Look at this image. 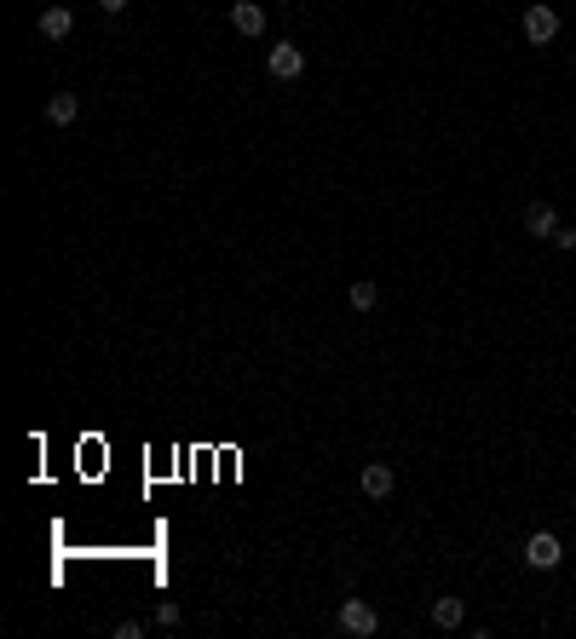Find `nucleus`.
Here are the masks:
<instances>
[{
  "label": "nucleus",
  "instance_id": "8",
  "mask_svg": "<svg viewBox=\"0 0 576 639\" xmlns=\"http://www.w3.org/2000/svg\"><path fill=\"white\" fill-rule=\"evenodd\" d=\"M524 231H531V237H554V231H559V214H554L548 202H531V207H524Z\"/></svg>",
  "mask_w": 576,
  "mask_h": 639
},
{
  "label": "nucleus",
  "instance_id": "1",
  "mask_svg": "<svg viewBox=\"0 0 576 639\" xmlns=\"http://www.w3.org/2000/svg\"><path fill=\"white\" fill-rule=\"evenodd\" d=\"M340 634H358V639H369L375 628H381V611L369 605V599H340Z\"/></svg>",
  "mask_w": 576,
  "mask_h": 639
},
{
  "label": "nucleus",
  "instance_id": "4",
  "mask_svg": "<svg viewBox=\"0 0 576 639\" xmlns=\"http://www.w3.org/2000/svg\"><path fill=\"white\" fill-rule=\"evenodd\" d=\"M265 69H272V76L277 81H300V69H305V53H300V46H272V53H265Z\"/></svg>",
  "mask_w": 576,
  "mask_h": 639
},
{
  "label": "nucleus",
  "instance_id": "6",
  "mask_svg": "<svg viewBox=\"0 0 576 639\" xmlns=\"http://www.w3.org/2000/svg\"><path fill=\"white\" fill-rule=\"evenodd\" d=\"M231 29H237V35H265V6L237 0V6H231Z\"/></svg>",
  "mask_w": 576,
  "mask_h": 639
},
{
  "label": "nucleus",
  "instance_id": "9",
  "mask_svg": "<svg viewBox=\"0 0 576 639\" xmlns=\"http://www.w3.org/2000/svg\"><path fill=\"white\" fill-rule=\"evenodd\" d=\"M346 305H352V311H375V305H381V282H375V277H358V282L346 288Z\"/></svg>",
  "mask_w": 576,
  "mask_h": 639
},
{
  "label": "nucleus",
  "instance_id": "2",
  "mask_svg": "<svg viewBox=\"0 0 576 639\" xmlns=\"http://www.w3.org/2000/svg\"><path fill=\"white\" fill-rule=\"evenodd\" d=\"M559 35V12L554 6H542V0H536V6H524V41L531 46H548Z\"/></svg>",
  "mask_w": 576,
  "mask_h": 639
},
{
  "label": "nucleus",
  "instance_id": "12",
  "mask_svg": "<svg viewBox=\"0 0 576 639\" xmlns=\"http://www.w3.org/2000/svg\"><path fill=\"white\" fill-rule=\"evenodd\" d=\"M156 622H162V628H179V605H174V599H167V605H156Z\"/></svg>",
  "mask_w": 576,
  "mask_h": 639
},
{
  "label": "nucleus",
  "instance_id": "14",
  "mask_svg": "<svg viewBox=\"0 0 576 639\" xmlns=\"http://www.w3.org/2000/svg\"><path fill=\"white\" fill-rule=\"evenodd\" d=\"M98 6H104V12H127V0H98Z\"/></svg>",
  "mask_w": 576,
  "mask_h": 639
},
{
  "label": "nucleus",
  "instance_id": "3",
  "mask_svg": "<svg viewBox=\"0 0 576 639\" xmlns=\"http://www.w3.org/2000/svg\"><path fill=\"white\" fill-rule=\"evenodd\" d=\"M559 559H565V547H559L554 530H536L531 542H524V564H531V570H554Z\"/></svg>",
  "mask_w": 576,
  "mask_h": 639
},
{
  "label": "nucleus",
  "instance_id": "11",
  "mask_svg": "<svg viewBox=\"0 0 576 639\" xmlns=\"http://www.w3.org/2000/svg\"><path fill=\"white\" fill-rule=\"evenodd\" d=\"M433 622L438 628H461V622H467V605H461V599H433Z\"/></svg>",
  "mask_w": 576,
  "mask_h": 639
},
{
  "label": "nucleus",
  "instance_id": "13",
  "mask_svg": "<svg viewBox=\"0 0 576 639\" xmlns=\"http://www.w3.org/2000/svg\"><path fill=\"white\" fill-rule=\"evenodd\" d=\"M554 248H565V254L576 248V231H571V225H559V231H554Z\"/></svg>",
  "mask_w": 576,
  "mask_h": 639
},
{
  "label": "nucleus",
  "instance_id": "7",
  "mask_svg": "<svg viewBox=\"0 0 576 639\" xmlns=\"http://www.w3.org/2000/svg\"><path fill=\"white\" fill-rule=\"evenodd\" d=\"M76 116H81V93H53L46 98V121H53V127H69Z\"/></svg>",
  "mask_w": 576,
  "mask_h": 639
},
{
  "label": "nucleus",
  "instance_id": "5",
  "mask_svg": "<svg viewBox=\"0 0 576 639\" xmlns=\"http://www.w3.org/2000/svg\"><path fill=\"white\" fill-rule=\"evenodd\" d=\"M392 484H398V478H392V466H386V461H369V466L358 473V489H363L369 501H386V496H392Z\"/></svg>",
  "mask_w": 576,
  "mask_h": 639
},
{
  "label": "nucleus",
  "instance_id": "10",
  "mask_svg": "<svg viewBox=\"0 0 576 639\" xmlns=\"http://www.w3.org/2000/svg\"><path fill=\"white\" fill-rule=\"evenodd\" d=\"M69 23H76V18H69V6H46L41 12V41H64Z\"/></svg>",
  "mask_w": 576,
  "mask_h": 639
}]
</instances>
